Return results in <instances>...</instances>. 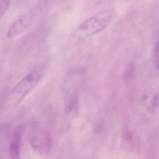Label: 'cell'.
Listing matches in <instances>:
<instances>
[{
  "label": "cell",
  "instance_id": "cell-1",
  "mask_svg": "<svg viewBox=\"0 0 159 159\" xmlns=\"http://www.w3.org/2000/svg\"><path fill=\"white\" fill-rule=\"evenodd\" d=\"M113 18V10L109 8L102 9L83 22L78 26L77 30L83 36L95 35L106 29Z\"/></svg>",
  "mask_w": 159,
  "mask_h": 159
},
{
  "label": "cell",
  "instance_id": "cell-2",
  "mask_svg": "<svg viewBox=\"0 0 159 159\" xmlns=\"http://www.w3.org/2000/svg\"><path fill=\"white\" fill-rule=\"evenodd\" d=\"M42 74V69H36L26 75L12 89L8 96V103L11 106L19 104L38 83Z\"/></svg>",
  "mask_w": 159,
  "mask_h": 159
},
{
  "label": "cell",
  "instance_id": "cell-3",
  "mask_svg": "<svg viewBox=\"0 0 159 159\" xmlns=\"http://www.w3.org/2000/svg\"><path fill=\"white\" fill-rule=\"evenodd\" d=\"M29 140L31 148L37 153H47L51 148L52 140L49 133L37 124H32L30 128Z\"/></svg>",
  "mask_w": 159,
  "mask_h": 159
},
{
  "label": "cell",
  "instance_id": "cell-4",
  "mask_svg": "<svg viewBox=\"0 0 159 159\" xmlns=\"http://www.w3.org/2000/svg\"><path fill=\"white\" fill-rule=\"evenodd\" d=\"M32 19V15L30 13H26L19 16L9 26L7 32V37L12 39L19 35L30 25Z\"/></svg>",
  "mask_w": 159,
  "mask_h": 159
},
{
  "label": "cell",
  "instance_id": "cell-5",
  "mask_svg": "<svg viewBox=\"0 0 159 159\" xmlns=\"http://www.w3.org/2000/svg\"><path fill=\"white\" fill-rule=\"evenodd\" d=\"M23 128L22 126L17 127L13 132L12 139L10 142L8 153L11 159H19L21 153L22 139Z\"/></svg>",
  "mask_w": 159,
  "mask_h": 159
},
{
  "label": "cell",
  "instance_id": "cell-6",
  "mask_svg": "<svg viewBox=\"0 0 159 159\" xmlns=\"http://www.w3.org/2000/svg\"><path fill=\"white\" fill-rule=\"evenodd\" d=\"M142 159H159V130L153 131L148 137Z\"/></svg>",
  "mask_w": 159,
  "mask_h": 159
},
{
  "label": "cell",
  "instance_id": "cell-7",
  "mask_svg": "<svg viewBox=\"0 0 159 159\" xmlns=\"http://www.w3.org/2000/svg\"><path fill=\"white\" fill-rule=\"evenodd\" d=\"M121 146L127 152H137L139 148V139L132 130L126 129L122 134Z\"/></svg>",
  "mask_w": 159,
  "mask_h": 159
},
{
  "label": "cell",
  "instance_id": "cell-8",
  "mask_svg": "<svg viewBox=\"0 0 159 159\" xmlns=\"http://www.w3.org/2000/svg\"><path fill=\"white\" fill-rule=\"evenodd\" d=\"M143 102L149 110H155L159 106V92L152 91L146 94L143 97Z\"/></svg>",
  "mask_w": 159,
  "mask_h": 159
},
{
  "label": "cell",
  "instance_id": "cell-9",
  "mask_svg": "<svg viewBox=\"0 0 159 159\" xmlns=\"http://www.w3.org/2000/svg\"><path fill=\"white\" fill-rule=\"evenodd\" d=\"M78 106V98L76 94L72 92L70 93L66 99L65 110L68 113L71 112L76 109Z\"/></svg>",
  "mask_w": 159,
  "mask_h": 159
},
{
  "label": "cell",
  "instance_id": "cell-10",
  "mask_svg": "<svg viewBox=\"0 0 159 159\" xmlns=\"http://www.w3.org/2000/svg\"><path fill=\"white\" fill-rule=\"evenodd\" d=\"M135 74V66L132 63H129L124 70V78L125 80H130Z\"/></svg>",
  "mask_w": 159,
  "mask_h": 159
},
{
  "label": "cell",
  "instance_id": "cell-11",
  "mask_svg": "<svg viewBox=\"0 0 159 159\" xmlns=\"http://www.w3.org/2000/svg\"><path fill=\"white\" fill-rule=\"evenodd\" d=\"M9 1H0V20L4 16L9 6Z\"/></svg>",
  "mask_w": 159,
  "mask_h": 159
},
{
  "label": "cell",
  "instance_id": "cell-12",
  "mask_svg": "<svg viewBox=\"0 0 159 159\" xmlns=\"http://www.w3.org/2000/svg\"><path fill=\"white\" fill-rule=\"evenodd\" d=\"M153 53L157 57L159 55V38L158 39L157 42L155 43L153 47Z\"/></svg>",
  "mask_w": 159,
  "mask_h": 159
},
{
  "label": "cell",
  "instance_id": "cell-13",
  "mask_svg": "<svg viewBox=\"0 0 159 159\" xmlns=\"http://www.w3.org/2000/svg\"><path fill=\"white\" fill-rule=\"evenodd\" d=\"M155 66H156V67H157L158 69H159V55L156 57Z\"/></svg>",
  "mask_w": 159,
  "mask_h": 159
}]
</instances>
